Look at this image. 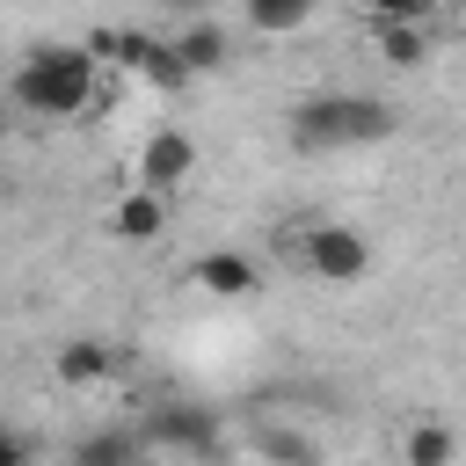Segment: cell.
Masks as SVG:
<instances>
[{
  "label": "cell",
  "mask_w": 466,
  "mask_h": 466,
  "mask_svg": "<svg viewBox=\"0 0 466 466\" xmlns=\"http://www.w3.org/2000/svg\"><path fill=\"white\" fill-rule=\"evenodd\" d=\"M0 95H7V109L44 116V124L87 116L95 95H102V51L95 44H29Z\"/></svg>",
  "instance_id": "obj_1"
},
{
  "label": "cell",
  "mask_w": 466,
  "mask_h": 466,
  "mask_svg": "<svg viewBox=\"0 0 466 466\" xmlns=\"http://www.w3.org/2000/svg\"><path fill=\"white\" fill-rule=\"evenodd\" d=\"M393 124L400 116L379 95H306L284 131L306 153H335V146H379V138H393Z\"/></svg>",
  "instance_id": "obj_2"
},
{
  "label": "cell",
  "mask_w": 466,
  "mask_h": 466,
  "mask_svg": "<svg viewBox=\"0 0 466 466\" xmlns=\"http://www.w3.org/2000/svg\"><path fill=\"white\" fill-rule=\"evenodd\" d=\"M284 248L299 255V269L313 284H364L371 277V233L350 218H299V226H284Z\"/></svg>",
  "instance_id": "obj_3"
},
{
  "label": "cell",
  "mask_w": 466,
  "mask_h": 466,
  "mask_svg": "<svg viewBox=\"0 0 466 466\" xmlns=\"http://www.w3.org/2000/svg\"><path fill=\"white\" fill-rule=\"evenodd\" d=\"M189 175H197V138H189L182 124H160V131H146V138H138V153H131V182H138V189L182 197V189H189Z\"/></svg>",
  "instance_id": "obj_4"
},
{
  "label": "cell",
  "mask_w": 466,
  "mask_h": 466,
  "mask_svg": "<svg viewBox=\"0 0 466 466\" xmlns=\"http://www.w3.org/2000/svg\"><path fill=\"white\" fill-rule=\"evenodd\" d=\"M167 226H175V197L138 189V182H124V189L109 197V211H102V233H109V240H124V248H153Z\"/></svg>",
  "instance_id": "obj_5"
},
{
  "label": "cell",
  "mask_w": 466,
  "mask_h": 466,
  "mask_svg": "<svg viewBox=\"0 0 466 466\" xmlns=\"http://www.w3.org/2000/svg\"><path fill=\"white\" fill-rule=\"evenodd\" d=\"M182 284H189V291H204V299L240 306V299H255V291H262V262H255V255H240V248H211V255H197V262L182 269Z\"/></svg>",
  "instance_id": "obj_6"
},
{
  "label": "cell",
  "mask_w": 466,
  "mask_h": 466,
  "mask_svg": "<svg viewBox=\"0 0 466 466\" xmlns=\"http://www.w3.org/2000/svg\"><path fill=\"white\" fill-rule=\"evenodd\" d=\"M146 444H160V451H218V422H211V408H189V400H175V408H153L146 422Z\"/></svg>",
  "instance_id": "obj_7"
},
{
  "label": "cell",
  "mask_w": 466,
  "mask_h": 466,
  "mask_svg": "<svg viewBox=\"0 0 466 466\" xmlns=\"http://www.w3.org/2000/svg\"><path fill=\"white\" fill-rule=\"evenodd\" d=\"M51 371H58V386H102V379L124 371V350H116V342H95V335H73V342L51 357Z\"/></svg>",
  "instance_id": "obj_8"
},
{
  "label": "cell",
  "mask_w": 466,
  "mask_h": 466,
  "mask_svg": "<svg viewBox=\"0 0 466 466\" xmlns=\"http://www.w3.org/2000/svg\"><path fill=\"white\" fill-rule=\"evenodd\" d=\"M167 51H175L182 80H197V73H218V66L233 58V36H226L218 22H182V29L167 36Z\"/></svg>",
  "instance_id": "obj_9"
},
{
  "label": "cell",
  "mask_w": 466,
  "mask_h": 466,
  "mask_svg": "<svg viewBox=\"0 0 466 466\" xmlns=\"http://www.w3.org/2000/svg\"><path fill=\"white\" fill-rule=\"evenodd\" d=\"M371 51L400 73H422L437 58V36H430V22H371Z\"/></svg>",
  "instance_id": "obj_10"
},
{
  "label": "cell",
  "mask_w": 466,
  "mask_h": 466,
  "mask_svg": "<svg viewBox=\"0 0 466 466\" xmlns=\"http://www.w3.org/2000/svg\"><path fill=\"white\" fill-rule=\"evenodd\" d=\"M66 466H146V430L102 422V430H87V437L66 451Z\"/></svg>",
  "instance_id": "obj_11"
},
{
  "label": "cell",
  "mask_w": 466,
  "mask_h": 466,
  "mask_svg": "<svg viewBox=\"0 0 466 466\" xmlns=\"http://www.w3.org/2000/svg\"><path fill=\"white\" fill-rule=\"evenodd\" d=\"M451 459H459V430L451 422L422 415V422L400 430V466H451Z\"/></svg>",
  "instance_id": "obj_12"
},
{
  "label": "cell",
  "mask_w": 466,
  "mask_h": 466,
  "mask_svg": "<svg viewBox=\"0 0 466 466\" xmlns=\"http://www.w3.org/2000/svg\"><path fill=\"white\" fill-rule=\"evenodd\" d=\"M320 15V0H240V22L255 29V36H291V29H306Z\"/></svg>",
  "instance_id": "obj_13"
},
{
  "label": "cell",
  "mask_w": 466,
  "mask_h": 466,
  "mask_svg": "<svg viewBox=\"0 0 466 466\" xmlns=\"http://www.w3.org/2000/svg\"><path fill=\"white\" fill-rule=\"evenodd\" d=\"M364 22H430L437 15V0H350Z\"/></svg>",
  "instance_id": "obj_14"
},
{
  "label": "cell",
  "mask_w": 466,
  "mask_h": 466,
  "mask_svg": "<svg viewBox=\"0 0 466 466\" xmlns=\"http://www.w3.org/2000/svg\"><path fill=\"white\" fill-rule=\"evenodd\" d=\"M0 466H36V437L15 430V422H0Z\"/></svg>",
  "instance_id": "obj_15"
},
{
  "label": "cell",
  "mask_w": 466,
  "mask_h": 466,
  "mask_svg": "<svg viewBox=\"0 0 466 466\" xmlns=\"http://www.w3.org/2000/svg\"><path fill=\"white\" fill-rule=\"evenodd\" d=\"M167 7H197V0H167Z\"/></svg>",
  "instance_id": "obj_16"
},
{
  "label": "cell",
  "mask_w": 466,
  "mask_h": 466,
  "mask_svg": "<svg viewBox=\"0 0 466 466\" xmlns=\"http://www.w3.org/2000/svg\"><path fill=\"white\" fill-rule=\"evenodd\" d=\"M459 22H466V0H459Z\"/></svg>",
  "instance_id": "obj_17"
},
{
  "label": "cell",
  "mask_w": 466,
  "mask_h": 466,
  "mask_svg": "<svg viewBox=\"0 0 466 466\" xmlns=\"http://www.w3.org/2000/svg\"><path fill=\"white\" fill-rule=\"evenodd\" d=\"M459 269H466V255H459Z\"/></svg>",
  "instance_id": "obj_18"
},
{
  "label": "cell",
  "mask_w": 466,
  "mask_h": 466,
  "mask_svg": "<svg viewBox=\"0 0 466 466\" xmlns=\"http://www.w3.org/2000/svg\"><path fill=\"white\" fill-rule=\"evenodd\" d=\"M0 109H7V95H0Z\"/></svg>",
  "instance_id": "obj_19"
}]
</instances>
